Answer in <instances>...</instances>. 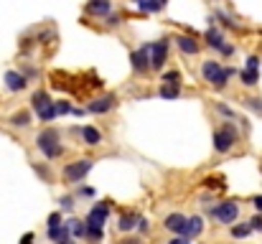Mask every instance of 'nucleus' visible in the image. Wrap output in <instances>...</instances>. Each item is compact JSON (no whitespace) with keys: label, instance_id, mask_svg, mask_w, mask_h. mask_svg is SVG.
Returning <instances> with one entry per match:
<instances>
[{"label":"nucleus","instance_id":"obj_1","mask_svg":"<svg viewBox=\"0 0 262 244\" xmlns=\"http://www.w3.org/2000/svg\"><path fill=\"white\" fill-rule=\"evenodd\" d=\"M36 148L43 153L46 161H56V158H61V153H64V145H61L59 132H56L54 127H46V130H41V132L36 135Z\"/></svg>","mask_w":262,"mask_h":244},{"label":"nucleus","instance_id":"obj_2","mask_svg":"<svg viewBox=\"0 0 262 244\" xmlns=\"http://www.w3.org/2000/svg\"><path fill=\"white\" fill-rule=\"evenodd\" d=\"M201 74H204V79L209 81L214 89H224V86H227V81H229V77L234 74V69H224L219 61L209 59V61H204V64H201Z\"/></svg>","mask_w":262,"mask_h":244},{"label":"nucleus","instance_id":"obj_3","mask_svg":"<svg viewBox=\"0 0 262 244\" xmlns=\"http://www.w3.org/2000/svg\"><path fill=\"white\" fill-rule=\"evenodd\" d=\"M237 140H239L237 127H234L232 122H224V125L214 132V150L224 156V153H229V150L237 145Z\"/></svg>","mask_w":262,"mask_h":244},{"label":"nucleus","instance_id":"obj_4","mask_svg":"<svg viewBox=\"0 0 262 244\" xmlns=\"http://www.w3.org/2000/svg\"><path fill=\"white\" fill-rule=\"evenodd\" d=\"M211 216H214L219 224H232V221H237V216H239V204H237V201H224V204H219V206L211 209Z\"/></svg>","mask_w":262,"mask_h":244},{"label":"nucleus","instance_id":"obj_5","mask_svg":"<svg viewBox=\"0 0 262 244\" xmlns=\"http://www.w3.org/2000/svg\"><path fill=\"white\" fill-rule=\"evenodd\" d=\"M92 165H94V163L89 161V158H82V161H77V163H69V165L64 168V178H67L69 183H79V181L87 178V173L92 170Z\"/></svg>","mask_w":262,"mask_h":244},{"label":"nucleus","instance_id":"obj_6","mask_svg":"<svg viewBox=\"0 0 262 244\" xmlns=\"http://www.w3.org/2000/svg\"><path fill=\"white\" fill-rule=\"evenodd\" d=\"M166 59H168V41H156L150 43V69L161 72L166 66Z\"/></svg>","mask_w":262,"mask_h":244},{"label":"nucleus","instance_id":"obj_7","mask_svg":"<svg viewBox=\"0 0 262 244\" xmlns=\"http://www.w3.org/2000/svg\"><path fill=\"white\" fill-rule=\"evenodd\" d=\"M130 61H133L135 74H145L150 69V46H140L138 51H133Z\"/></svg>","mask_w":262,"mask_h":244},{"label":"nucleus","instance_id":"obj_8","mask_svg":"<svg viewBox=\"0 0 262 244\" xmlns=\"http://www.w3.org/2000/svg\"><path fill=\"white\" fill-rule=\"evenodd\" d=\"M107 214H110L107 204H94V206L89 209L87 227H97V229H102V227H104V221H107Z\"/></svg>","mask_w":262,"mask_h":244},{"label":"nucleus","instance_id":"obj_9","mask_svg":"<svg viewBox=\"0 0 262 244\" xmlns=\"http://www.w3.org/2000/svg\"><path fill=\"white\" fill-rule=\"evenodd\" d=\"M204 232V219L201 216H186V227H183V239H193Z\"/></svg>","mask_w":262,"mask_h":244},{"label":"nucleus","instance_id":"obj_10","mask_svg":"<svg viewBox=\"0 0 262 244\" xmlns=\"http://www.w3.org/2000/svg\"><path fill=\"white\" fill-rule=\"evenodd\" d=\"M110 10H112V3L110 0H89L87 5H84V13L87 15H94V18H104V15H110Z\"/></svg>","mask_w":262,"mask_h":244},{"label":"nucleus","instance_id":"obj_11","mask_svg":"<svg viewBox=\"0 0 262 244\" xmlns=\"http://www.w3.org/2000/svg\"><path fill=\"white\" fill-rule=\"evenodd\" d=\"M115 97L112 94H107V97H99V99H94V102H89L87 112H92V115H104V112H110L112 107H115Z\"/></svg>","mask_w":262,"mask_h":244},{"label":"nucleus","instance_id":"obj_12","mask_svg":"<svg viewBox=\"0 0 262 244\" xmlns=\"http://www.w3.org/2000/svg\"><path fill=\"white\" fill-rule=\"evenodd\" d=\"M163 227H166L171 234L181 237V234H183V227H186V216H183V214H178V211H176V214H168V216H166V221H163Z\"/></svg>","mask_w":262,"mask_h":244},{"label":"nucleus","instance_id":"obj_13","mask_svg":"<svg viewBox=\"0 0 262 244\" xmlns=\"http://www.w3.org/2000/svg\"><path fill=\"white\" fill-rule=\"evenodd\" d=\"M5 86L10 92H23L28 86V79L20 74V72H5Z\"/></svg>","mask_w":262,"mask_h":244},{"label":"nucleus","instance_id":"obj_14","mask_svg":"<svg viewBox=\"0 0 262 244\" xmlns=\"http://www.w3.org/2000/svg\"><path fill=\"white\" fill-rule=\"evenodd\" d=\"M176 46L186 54V56H196L199 54V41L196 38H191V36H176Z\"/></svg>","mask_w":262,"mask_h":244},{"label":"nucleus","instance_id":"obj_15","mask_svg":"<svg viewBox=\"0 0 262 244\" xmlns=\"http://www.w3.org/2000/svg\"><path fill=\"white\" fill-rule=\"evenodd\" d=\"M204 38H206V43H209L211 49H222V46H224V33H222L219 28H214V26L204 33Z\"/></svg>","mask_w":262,"mask_h":244},{"label":"nucleus","instance_id":"obj_16","mask_svg":"<svg viewBox=\"0 0 262 244\" xmlns=\"http://www.w3.org/2000/svg\"><path fill=\"white\" fill-rule=\"evenodd\" d=\"M82 140L87 143V145H99L102 143V132L97 130V127H92V125H87V127H82Z\"/></svg>","mask_w":262,"mask_h":244},{"label":"nucleus","instance_id":"obj_17","mask_svg":"<svg viewBox=\"0 0 262 244\" xmlns=\"http://www.w3.org/2000/svg\"><path fill=\"white\" fill-rule=\"evenodd\" d=\"M31 102H33V112L38 115L43 107H49L54 99L49 97V92H33V97H31Z\"/></svg>","mask_w":262,"mask_h":244},{"label":"nucleus","instance_id":"obj_18","mask_svg":"<svg viewBox=\"0 0 262 244\" xmlns=\"http://www.w3.org/2000/svg\"><path fill=\"white\" fill-rule=\"evenodd\" d=\"M64 227H67L69 237H84V232H87V224H84V221H79V219H69Z\"/></svg>","mask_w":262,"mask_h":244},{"label":"nucleus","instance_id":"obj_19","mask_svg":"<svg viewBox=\"0 0 262 244\" xmlns=\"http://www.w3.org/2000/svg\"><path fill=\"white\" fill-rule=\"evenodd\" d=\"M138 219H140L138 214H125V216H120V224H117L120 232H133L135 224H138Z\"/></svg>","mask_w":262,"mask_h":244},{"label":"nucleus","instance_id":"obj_20","mask_svg":"<svg viewBox=\"0 0 262 244\" xmlns=\"http://www.w3.org/2000/svg\"><path fill=\"white\" fill-rule=\"evenodd\" d=\"M10 125L13 127H28L31 125V112H15L10 117Z\"/></svg>","mask_w":262,"mask_h":244},{"label":"nucleus","instance_id":"obj_21","mask_svg":"<svg viewBox=\"0 0 262 244\" xmlns=\"http://www.w3.org/2000/svg\"><path fill=\"white\" fill-rule=\"evenodd\" d=\"M161 97L163 99H178L181 97V86L178 84H163L161 86Z\"/></svg>","mask_w":262,"mask_h":244},{"label":"nucleus","instance_id":"obj_22","mask_svg":"<svg viewBox=\"0 0 262 244\" xmlns=\"http://www.w3.org/2000/svg\"><path fill=\"white\" fill-rule=\"evenodd\" d=\"M56 117H59V115H56V107H54V102L38 112V120H43V122H51V120H56Z\"/></svg>","mask_w":262,"mask_h":244},{"label":"nucleus","instance_id":"obj_23","mask_svg":"<svg viewBox=\"0 0 262 244\" xmlns=\"http://www.w3.org/2000/svg\"><path fill=\"white\" fill-rule=\"evenodd\" d=\"M250 232H252L250 224H237V227H232V237H234V239H245Z\"/></svg>","mask_w":262,"mask_h":244},{"label":"nucleus","instance_id":"obj_24","mask_svg":"<svg viewBox=\"0 0 262 244\" xmlns=\"http://www.w3.org/2000/svg\"><path fill=\"white\" fill-rule=\"evenodd\" d=\"M239 77H242V84H245V86H255V84H257V72H247V69H245Z\"/></svg>","mask_w":262,"mask_h":244},{"label":"nucleus","instance_id":"obj_25","mask_svg":"<svg viewBox=\"0 0 262 244\" xmlns=\"http://www.w3.org/2000/svg\"><path fill=\"white\" fill-rule=\"evenodd\" d=\"M163 84H178V86H181V72H178V69L166 72V74H163Z\"/></svg>","mask_w":262,"mask_h":244},{"label":"nucleus","instance_id":"obj_26","mask_svg":"<svg viewBox=\"0 0 262 244\" xmlns=\"http://www.w3.org/2000/svg\"><path fill=\"white\" fill-rule=\"evenodd\" d=\"M245 102H247V107H250L252 112L262 115V99H257V97H250V99H245Z\"/></svg>","mask_w":262,"mask_h":244},{"label":"nucleus","instance_id":"obj_27","mask_svg":"<svg viewBox=\"0 0 262 244\" xmlns=\"http://www.w3.org/2000/svg\"><path fill=\"white\" fill-rule=\"evenodd\" d=\"M84 237H89L92 242H99V239H102V229H97V227H87Z\"/></svg>","mask_w":262,"mask_h":244},{"label":"nucleus","instance_id":"obj_28","mask_svg":"<svg viewBox=\"0 0 262 244\" xmlns=\"http://www.w3.org/2000/svg\"><path fill=\"white\" fill-rule=\"evenodd\" d=\"M51 38H56V33L51 28H46V31L38 33V43H51Z\"/></svg>","mask_w":262,"mask_h":244},{"label":"nucleus","instance_id":"obj_29","mask_svg":"<svg viewBox=\"0 0 262 244\" xmlns=\"http://www.w3.org/2000/svg\"><path fill=\"white\" fill-rule=\"evenodd\" d=\"M148 5H150V13H161L168 5V0H148Z\"/></svg>","mask_w":262,"mask_h":244},{"label":"nucleus","instance_id":"obj_30","mask_svg":"<svg viewBox=\"0 0 262 244\" xmlns=\"http://www.w3.org/2000/svg\"><path fill=\"white\" fill-rule=\"evenodd\" d=\"M104 23H107V26H110V28H117V26H120V23H122V18H120V15H117V13H115V15H112V13H110V15H104Z\"/></svg>","mask_w":262,"mask_h":244},{"label":"nucleus","instance_id":"obj_31","mask_svg":"<svg viewBox=\"0 0 262 244\" xmlns=\"http://www.w3.org/2000/svg\"><path fill=\"white\" fill-rule=\"evenodd\" d=\"M247 224H250V229H252V232H262V214L252 216V219H250Z\"/></svg>","mask_w":262,"mask_h":244},{"label":"nucleus","instance_id":"obj_32","mask_svg":"<svg viewBox=\"0 0 262 244\" xmlns=\"http://www.w3.org/2000/svg\"><path fill=\"white\" fill-rule=\"evenodd\" d=\"M54 107H56V115H67V112H72V104H69V102H64V99H61V102H56Z\"/></svg>","mask_w":262,"mask_h":244},{"label":"nucleus","instance_id":"obj_33","mask_svg":"<svg viewBox=\"0 0 262 244\" xmlns=\"http://www.w3.org/2000/svg\"><path fill=\"white\" fill-rule=\"evenodd\" d=\"M56 227H61V214H59V211H54V214L49 216V229H56Z\"/></svg>","mask_w":262,"mask_h":244},{"label":"nucleus","instance_id":"obj_34","mask_svg":"<svg viewBox=\"0 0 262 244\" xmlns=\"http://www.w3.org/2000/svg\"><path fill=\"white\" fill-rule=\"evenodd\" d=\"M260 69V59L257 56H250L247 59V72H257Z\"/></svg>","mask_w":262,"mask_h":244},{"label":"nucleus","instance_id":"obj_35","mask_svg":"<svg viewBox=\"0 0 262 244\" xmlns=\"http://www.w3.org/2000/svg\"><path fill=\"white\" fill-rule=\"evenodd\" d=\"M216 112L219 115H224V117H237V112H232L229 107H224V104H216Z\"/></svg>","mask_w":262,"mask_h":244},{"label":"nucleus","instance_id":"obj_36","mask_svg":"<svg viewBox=\"0 0 262 244\" xmlns=\"http://www.w3.org/2000/svg\"><path fill=\"white\" fill-rule=\"evenodd\" d=\"M61 209H64V211L74 209V198H72V196H64V198H61Z\"/></svg>","mask_w":262,"mask_h":244},{"label":"nucleus","instance_id":"obj_37","mask_svg":"<svg viewBox=\"0 0 262 244\" xmlns=\"http://www.w3.org/2000/svg\"><path fill=\"white\" fill-rule=\"evenodd\" d=\"M219 54H222V56H232V54H234V46H232V43H224V46L219 49Z\"/></svg>","mask_w":262,"mask_h":244},{"label":"nucleus","instance_id":"obj_38","mask_svg":"<svg viewBox=\"0 0 262 244\" xmlns=\"http://www.w3.org/2000/svg\"><path fill=\"white\" fill-rule=\"evenodd\" d=\"M33 242H36V234H33V232H28V234L20 237V244H33Z\"/></svg>","mask_w":262,"mask_h":244},{"label":"nucleus","instance_id":"obj_39","mask_svg":"<svg viewBox=\"0 0 262 244\" xmlns=\"http://www.w3.org/2000/svg\"><path fill=\"white\" fill-rule=\"evenodd\" d=\"M133 3H135V5H138L143 13H150V5H148V0H133Z\"/></svg>","mask_w":262,"mask_h":244},{"label":"nucleus","instance_id":"obj_40","mask_svg":"<svg viewBox=\"0 0 262 244\" xmlns=\"http://www.w3.org/2000/svg\"><path fill=\"white\" fill-rule=\"evenodd\" d=\"M252 206H255V209L262 214V196H255V198H252Z\"/></svg>","mask_w":262,"mask_h":244},{"label":"nucleus","instance_id":"obj_41","mask_svg":"<svg viewBox=\"0 0 262 244\" xmlns=\"http://www.w3.org/2000/svg\"><path fill=\"white\" fill-rule=\"evenodd\" d=\"M138 229H140V232H148V221H145V219H138Z\"/></svg>","mask_w":262,"mask_h":244},{"label":"nucleus","instance_id":"obj_42","mask_svg":"<svg viewBox=\"0 0 262 244\" xmlns=\"http://www.w3.org/2000/svg\"><path fill=\"white\" fill-rule=\"evenodd\" d=\"M168 244H188V239H183V237H173Z\"/></svg>","mask_w":262,"mask_h":244},{"label":"nucleus","instance_id":"obj_43","mask_svg":"<svg viewBox=\"0 0 262 244\" xmlns=\"http://www.w3.org/2000/svg\"><path fill=\"white\" fill-rule=\"evenodd\" d=\"M82 196H94V188H82Z\"/></svg>","mask_w":262,"mask_h":244},{"label":"nucleus","instance_id":"obj_44","mask_svg":"<svg viewBox=\"0 0 262 244\" xmlns=\"http://www.w3.org/2000/svg\"><path fill=\"white\" fill-rule=\"evenodd\" d=\"M122 244H143V242H140V239H125Z\"/></svg>","mask_w":262,"mask_h":244},{"label":"nucleus","instance_id":"obj_45","mask_svg":"<svg viewBox=\"0 0 262 244\" xmlns=\"http://www.w3.org/2000/svg\"><path fill=\"white\" fill-rule=\"evenodd\" d=\"M64 244H72V242H64Z\"/></svg>","mask_w":262,"mask_h":244}]
</instances>
